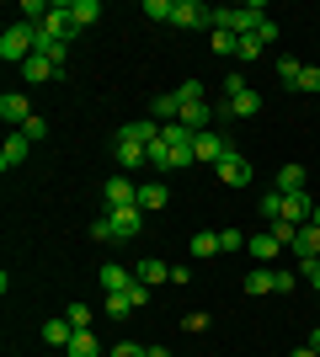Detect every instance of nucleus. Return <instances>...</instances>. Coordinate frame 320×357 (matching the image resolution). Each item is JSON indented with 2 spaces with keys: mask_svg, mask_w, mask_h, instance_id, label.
<instances>
[{
  "mask_svg": "<svg viewBox=\"0 0 320 357\" xmlns=\"http://www.w3.org/2000/svg\"><path fill=\"white\" fill-rule=\"evenodd\" d=\"M224 155H229V144H224V134H213V128H208V134H198V160H208V165H219V160H224Z\"/></svg>",
  "mask_w": 320,
  "mask_h": 357,
  "instance_id": "6ab92c4d",
  "label": "nucleus"
},
{
  "mask_svg": "<svg viewBox=\"0 0 320 357\" xmlns=\"http://www.w3.org/2000/svg\"><path fill=\"white\" fill-rule=\"evenodd\" d=\"M294 288H299V278H294V272H277V267H273V294H294Z\"/></svg>",
  "mask_w": 320,
  "mask_h": 357,
  "instance_id": "e433bc0d",
  "label": "nucleus"
},
{
  "mask_svg": "<svg viewBox=\"0 0 320 357\" xmlns=\"http://www.w3.org/2000/svg\"><path fill=\"white\" fill-rule=\"evenodd\" d=\"M91 235H96V240H112V219H107V213L91 224Z\"/></svg>",
  "mask_w": 320,
  "mask_h": 357,
  "instance_id": "37998d69",
  "label": "nucleus"
},
{
  "mask_svg": "<svg viewBox=\"0 0 320 357\" xmlns=\"http://www.w3.org/2000/svg\"><path fill=\"white\" fill-rule=\"evenodd\" d=\"M134 310H139L134 294H107V314H112V320H128Z\"/></svg>",
  "mask_w": 320,
  "mask_h": 357,
  "instance_id": "cd10ccee",
  "label": "nucleus"
},
{
  "mask_svg": "<svg viewBox=\"0 0 320 357\" xmlns=\"http://www.w3.org/2000/svg\"><path fill=\"white\" fill-rule=\"evenodd\" d=\"M294 91H305V96H320V64H305L299 70V86Z\"/></svg>",
  "mask_w": 320,
  "mask_h": 357,
  "instance_id": "7c9ffc66",
  "label": "nucleus"
},
{
  "mask_svg": "<svg viewBox=\"0 0 320 357\" xmlns=\"http://www.w3.org/2000/svg\"><path fill=\"white\" fill-rule=\"evenodd\" d=\"M32 38H38V22H11V27L0 32V59L22 70L32 59Z\"/></svg>",
  "mask_w": 320,
  "mask_h": 357,
  "instance_id": "f03ea898",
  "label": "nucleus"
},
{
  "mask_svg": "<svg viewBox=\"0 0 320 357\" xmlns=\"http://www.w3.org/2000/svg\"><path fill=\"white\" fill-rule=\"evenodd\" d=\"M305 181H310V171H305V165H283V171H277V187H273V192L294 197V192H305Z\"/></svg>",
  "mask_w": 320,
  "mask_h": 357,
  "instance_id": "f3484780",
  "label": "nucleus"
},
{
  "mask_svg": "<svg viewBox=\"0 0 320 357\" xmlns=\"http://www.w3.org/2000/svg\"><path fill=\"white\" fill-rule=\"evenodd\" d=\"M241 91H251V86H245V75H224V96H229V102H235Z\"/></svg>",
  "mask_w": 320,
  "mask_h": 357,
  "instance_id": "ea45409f",
  "label": "nucleus"
},
{
  "mask_svg": "<svg viewBox=\"0 0 320 357\" xmlns=\"http://www.w3.org/2000/svg\"><path fill=\"white\" fill-rule=\"evenodd\" d=\"M213 118H219V112H213L208 102H187V107H182V123L192 128V134H208V128H213Z\"/></svg>",
  "mask_w": 320,
  "mask_h": 357,
  "instance_id": "2eb2a0df",
  "label": "nucleus"
},
{
  "mask_svg": "<svg viewBox=\"0 0 320 357\" xmlns=\"http://www.w3.org/2000/svg\"><path fill=\"white\" fill-rule=\"evenodd\" d=\"M213 54H219V59H229V54H241V38H235V32H224V27H213Z\"/></svg>",
  "mask_w": 320,
  "mask_h": 357,
  "instance_id": "bb28decb",
  "label": "nucleus"
},
{
  "mask_svg": "<svg viewBox=\"0 0 320 357\" xmlns=\"http://www.w3.org/2000/svg\"><path fill=\"white\" fill-rule=\"evenodd\" d=\"M289 357H320V352H315V347H299V352H289Z\"/></svg>",
  "mask_w": 320,
  "mask_h": 357,
  "instance_id": "a18cd8bd",
  "label": "nucleus"
},
{
  "mask_svg": "<svg viewBox=\"0 0 320 357\" xmlns=\"http://www.w3.org/2000/svg\"><path fill=\"white\" fill-rule=\"evenodd\" d=\"M107 357H144V347L139 342H118V347H107Z\"/></svg>",
  "mask_w": 320,
  "mask_h": 357,
  "instance_id": "58836bf2",
  "label": "nucleus"
},
{
  "mask_svg": "<svg viewBox=\"0 0 320 357\" xmlns=\"http://www.w3.org/2000/svg\"><path fill=\"white\" fill-rule=\"evenodd\" d=\"M27 149H32V139L22 134V128H16V134L6 139V144H0V171H16V165L27 160Z\"/></svg>",
  "mask_w": 320,
  "mask_h": 357,
  "instance_id": "f8f14e48",
  "label": "nucleus"
},
{
  "mask_svg": "<svg viewBox=\"0 0 320 357\" xmlns=\"http://www.w3.org/2000/svg\"><path fill=\"white\" fill-rule=\"evenodd\" d=\"M134 272H139V283H150V288H155V283H171V267L160 261V256H144Z\"/></svg>",
  "mask_w": 320,
  "mask_h": 357,
  "instance_id": "aec40b11",
  "label": "nucleus"
},
{
  "mask_svg": "<svg viewBox=\"0 0 320 357\" xmlns=\"http://www.w3.org/2000/svg\"><path fill=\"white\" fill-rule=\"evenodd\" d=\"M70 22H75L80 32L96 27V22H102V0H70Z\"/></svg>",
  "mask_w": 320,
  "mask_h": 357,
  "instance_id": "a211bd4d",
  "label": "nucleus"
},
{
  "mask_svg": "<svg viewBox=\"0 0 320 357\" xmlns=\"http://www.w3.org/2000/svg\"><path fill=\"white\" fill-rule=\"evenodd\" d=\"M102 203H107V208H134V203H139V187H134L128 176H123V171H118V176H112V181L102 187Z\"/></svg>",
  "mask_w": 320,
  "mask_h": 357,
  "instance_id": "423d86ee",
  "label": "nucleus"
},
{
  "mask_svg": "<svg viewBox=\"0 0 320 357\" xmlns=\"http://www.w3.org/2000/svg\"><path fill=\"white\" fill-rule=\"evenodd\" d=\"M235 59H261V38H257V32L241 38V54H235Z\"/></svg>",
  "mask_w": 320,
  "mask_h": 357,
  "instance_id": "4c0bfd02",
  "label": "nucleus"
},
{
  "mask_svg": "<svg viewBox=\"0 0 320 357\" xmlns=\"http://www.w3.org/2000/svg\"><path fill=\"white\" fill-rule=\"evenodd\" d=\"M261 22H273L261 0H251V6H219V11H213V27L235 32V38H251V32H257Z\"/></svg>",
  "mask_w": 320,
  "mask_h": 357,
  "instance_id": "f257e3e1",
  "label": "nucleus"
},
{
  "mask_svg": "<svg viewBox=\"0 0 320 357\" xmlns=\"http://www.w3.org/2000/svg\"><path fill=\"white\" fill-rule=\"evenodd\" d=\"M171 27H182V32L213 27V11L203 6V0H176V6H171Z\"/></svg>",
  "mask_w": 320,
  "mask_h": 357,
  "instance_id": "7ed1b4c3",
  "label": "nucleus"
},
{
  "mask_svg": "<svg viewBox=\"0 0 320 357\" xmlns=\"http://www.w3.org/2000/svg\"><path fill=\"white\" fill-rule=\"evenodd\" d=\"M150 118H155V123H176V118H182V96H176V91L150 96Z\"/></svg>",
  "mask_w": 320,
  "mask_h": 357,
  "instance_id": "ddd939ff",
  "label": "nucleus"
},
{
  "mask_svg": "<svg viewBox=\"0 0 320 357\" xmlns=\"http://www.w3.org/2000/svg\"><path fill=\"white\" fill-rule=\"evenodd\" d=\"M245 294H251V298L273 294V267H257V272H245Z\"/></svg>",
  "mask_w": 320,
  "mask_h": 357,
  "instance_id": "a878e982",
  "label": "nucleus"
},
{
  "mask_svg": "<svg viewBox=\"0 0 320 357\" xmlns=\"http://www.w3.org/2000/svg\"><path fill=\"white\" fill-rule=\"evenodd\" d=\"M22 80H27V86H43V80H59V64H54V59H43V54H32V59L22 64Z\"/></svg>",
  "mask_w": 320,
  "mask_h": 357,
  "instance_id": "4468645a",
  "label": "nucleus"
},
{
  "mask_svg": "<svg viewBox=\"0 0 320 357\" xmlns=\"http://www.w3.org/2000/svg\"><path fill=\"white\" fill-rule=\"evenodd\" d=\"M299 272H305V278H310V288H315V294H320V261H305V267H299Z\"/></svg>",
  "mask_w": 320,
  "mask_h": 357,
  "instance_id": "c03bdc74",
  "label": "nucleus"
},
{
  "mask_svg": "<svg viewBox=\"0 0 320 357\" xmlns=\"http://www.w3.org/2000/svg\"><path fill=\"white\" fill-rule=\"evenodd\" d=\"M213 176L224 181V187H245V181H251V160H245V155H235V149H229L224 160L213 165Z\"/></svg>",
  "mask_w": 320,
  "mask_h": 357,
  "instance_id": "0eeeda50",
  "label": "nucleus"
},
{
  "mask_svg": "<svg viewBox=\"0 0 320 357\" xmlns=\"http://www.w3.org/2000/svg\"><path fill=\"white\" fill-rule=\"evenodd\" d=\"M150 165H155V171H176V160H171V144H166V139H155V144H150Z\"/></svg>",
  "mask_w": 320,
  "mask_h": 357,
  "instance_id": "c756f323",
  "label": "nucleus"
},
{
  "mask_svg": "<svg viewBox=\"0 0 320 357\" xmlns=\"http://www.w3.org/2000/svg\"><path fill=\"white\" fill-rule=\"evenodd\" d=\"M123 134H128V139H139V144L150 149L155 139H160V123H155V118H139V123H123Z\"/></svg>",
  "mask_w": 320,
  "mask_h": 357,
  "instance_id": "5701e85b",
  "label": "nucleus"
},
{
  "mask_svg": "<svg viewBox=\"0 0 320 357\" xmlns=\"http://www.w3.org/2000/svg\"><path fill=\"white\" fill-rule=\"evenodd\" d=\"M310 224H315V229H320V203H315V219H310Z\"/></svg>",
  "mask_w": 320,
  "mask_h": 357,
  "instance_id": "de8ad7c7",
  "label": "nucleus"
},
{
  "mask_svg": "<svg viewBox=\"0 0 320 357\" xmlns=\"http://www.w3.org/2000/svg\"><path fill=\"white\" fill-rule=\"evenodd\" d=\"M96 283L107 288V294H128V288L139 283L134 267H118V261H107V267H96Z\"/></svg>",
  "mask_w": 320,
  "mask_h": 357,
  "instance_id": "6e6552de",
  "label": "nucleus"
},
{
  "mask_svg": "<svg viewBox=\"0 0 320 357\" xmlns=\"http://www.w3.org/2000/svg\"><path fill=\"white\" fill-rule=\"evenodd\" d=\"M64 357H107V352H102V342H96L91 331H75V342L64 347Z\"/></svg>",
  "mask_w": 320,
  "mask_h": 357,
  "instance_id": "412c9836",
  "label": "nucleus"
},
{
  "mask_svg": "<svg viewBox=\"0 0 320 357\" xmlns=\"http://www.w3.org/2000/svg\"><path fill=\"white\" fill-rule=\"evenodd\" d=\"M245 240H251V235H241V229H219V251L235 256V251H245Z\"/></svg>",
  "mask_w": 320,
  "mask_h": 357,
  "instance_id": "2f4dec72",
  "label": "nucleus"
},
{
  "mask_svg": "<svg viewBox=\"0 0 320 357\" xmlns=\"http://www.w3.org/2000/svg\"><path fill=\"white\" fill-rule=\"evenodd\" d=\"M107 219H112V240H128V235H139V224H144V208H107Z\"/></svg>",
  "mask_w": 320,
  "mask_h": 357,
  "instance_id": "9b49d317",
  "label": "nucleus"
},
{
  "mask_svg": "<svg viewBox=\"0 0 320 357\" xmlns=\"http://www.w3.org/2000/svg\"><path fill=\"white\" fill-rule=\"evenodd\" d=\"M176 96H182V107H187V102H203V80H182V86H176Z\"/></svg>",
  "mask_w": 320,
  "mask_h": 357,
  "instance_id": "c9c22d12",
  "label": "nucleus"
},
{
  "mask_svg": "<svg viewBox=\"0 0 320 357\" xmlns=\"http://www.w3.org/2000/svg\"><path fill=\"white\" fill-rule=\"evenodd\" d=\"M0 118L11 123V128H27L32 123V102L22 96V91H6V96H0Z\"/></svg>",
  "mask_w": 320,
  "mask_h": 357,
  "instance_id": "1a4fd4ad",
  "label": "nucleus"
},
{
  "mask_svg": "<svg viewBox=\"0 0 320 357\" xmlns=\"http://www.w3.org/2000/svg\"><path fill=\"white\" fill-rule=\"evenodd\" d=\"M187 245H192V256H198V261H208V256H219V229H198Z\"/></svg>",
  "mask_w": 320,
  "mask_h": 357,
  "instance_id": "b1692460",
  "label": "nucleus"
},
{
  "mask_svg": "<svg viewBox=\"0 0 320 357\" xmlns=\"http://www.w3.org/2000/svg\"><path fill=\"white\" fill-rule=\"evenodd\" d=\"M166 187H160V181H144V187H139V208H144V213H160V208H166Z\"/></svg>",
  "mask_w": 320,
  "mask_h": 357,
  "instance_id": "4be33fe9",
  "label": "nucleus"
},
{
  "mask_svg": "<svg viewBox=\"0 0 320 357\" xmlns=\"http://www.w3.org/2000/svg\"><path fill=\"white\" fill-rule=\"evenodd\" d=\"M245 251L257 256L261 267H273V261H277V256H283V251H289V245H283V240H277V235H273V229H257V235L245 240Z\"/></svg>",
  "mask_w": 320,
  "mask_h": 357,
  "instance_id": "39448f33",
  "label": "nucleus"
},
{
  "mask_svg": "<svg viewBox=\"0 0 320 357\" xmlns=\"http://www.w3.org/2000/svg\"><path fill=\"white\" fill-rule=\"evenodd\" d=\"M112 155H118V171H123V176L139 171V165H150V149L139 144V139H128L123 128H118V149H112Z\"/></svg>",
  "mask_w": 320,
  "mask_h": 357,
  "instance_id": "20e7f679",
  "label": "nucleus"
},
{
  "mask_svg": "<svg viewBox=\"0 0 320 357\" xmlns=\"http://www.w3.org/2000/svg\"><path fill=\"white\" fill-rule=\"evenodd\" d=\"M261 219H267V224L283 219V192H267V197H261Z\"/></svg>",
  "mask_w": 320,
  "mask_h": 357,
  "instance_id": "f704fd0d",
  "label": "nucleus"
},
{
  "mask_svg": "<svg viewBox=\"0 0 320 357\" xmlns=\"http://www.w3.org/2000/svg\"><path fill=\"white\" fill-rule=\"evenodd\" d=\"M310 347H315V352H320V331H310Z\"/></svg>",
  "mask_w": 320,
  "mask_h": 357,
  "instance_id": "49530a36",
  "label": "nucleus"
},
{
  "mask_svg": "<svg viewBox=\"0 0 320 357\" xmlns=\"http://www.w3.org/2000/svg\"><path fill=\"white\" fill-rule=\"evenodd\" d=\"M43 342L54 347V352H64V347L75 342V326H70L64 314H54V320H48V326H43Z\"/></svg>",
  "mask_w": 320,
  "mask_h": 357,
  "instance_id": "dca6fc26",
  "label": "nucleus"
},
{
  "mask_svg": "<svg viewBox=\"0 0 320 357\" xmlns=\"http://www.w3.org/2000/svg\"><path fill=\"white\" fill-rule=\"evenodd\" d=\"M224 112H235V118H257V112H261V96H257V91H241Z\"/></svg>",
  "mask_w": 320,
  "mask_h": 357,
  "instance_id": "393cba45",
  "label": "nucleus"
},
{
  "mask_svg": "<svg viewBox=\"0 0 320 357\" xmlns=\"http://www.w3.org/2000/svg\"><path fill=\"white\" fill-rule=\"evenodd\" d=\"M257 38H261V48H273V43H277V22H261Z\"/></svg>",
  "mask_w": 320,
  "mask_h": 357,
  "instance_id": "79ce46f5",
  "label": "nucleus"
},
{
  "mask_svg": "<svg viewBox=\"0 0 320 357\" xmlns=\"http://www.w3.org/2000/svg\"><path fill=\"white\" fill-rule=\"evenodd\" d=\"M294 256H299V267H305V261H320V229L315 224H299V229H294V245H289Z\"/></svg>",
  "mask_w": 320,
  "mask_h": 357,
  "instance_id": "9d476101",
  "label": "nucleus"
},
{
  "mask_svg": "<svg viewBox=\"0 0 320 357\" xmlns=\"http://www.w3.org/2000/svg\"><path fill=\"white\" fill-rule=\"evenodd\" d=\"M171 6H176V0H144L139 11L150 16V22H171Z\"/></svg>",
  "mask_w": 320,
  "mask_h": 357,
  "instance_id": "473e14b6",
  "label": "nucleus"
},
{
  "mask_svg": "<svg viewBox=\"0 0 320 357\" xmlns=\"http://www.w3.org/2000/svg\"><path fill=\"white\" fill-rule=\"evenodd\" d=\"M22 134H27V139H32V144H38V139H48V123H43V118H38V112H32V123H27V128H22Z\"/></svg>",
  "mask_w": 320,
  "mask_h": 357,
  "instance_id": "a19ab883",
  "label": "nucleus"
},
{
  "mask_svg": "<svg viewBox=\"0 0 320 357\" xmlns=\"http://www.w3.org/2000/svg\"><path fill=\"white\" fill-rule=\"evenodd\" d=\"M299 70H305V64H299V59H277V80H283V86H299Z\"/></svg>",
  "mask_w": 320,
  "mask_h": 357,
  "instance_id": "72a5a7b5",
  "label": "nucleus"
},
{
  "mask_svg": "<svg viewBox=\"0 0 320 357\" xmlns=\"http://www.w3.org/2000/svg\"><path fill=\"white\" fill-rule=\"evenodd\" d=\"M64 320H70V326H75V331H91L96 310H91V304H70V310H64Z\"/></svg>",
  "mask_w": 320,
  "mask_h": 357,
  "instance_id": "c85d7f7f",
  "label": "nucleus"
}]
</instances>
